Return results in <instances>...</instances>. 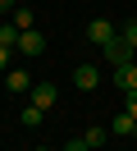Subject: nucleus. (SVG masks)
Listing matches in <instances>:
<instances>
[{"label":"nucleus","mask_w":137,"mask_h":151,"mask_svg":"<svg viewBox=\"0 0 137 151\" xmlns=\"http://www.w3.org/2000/svg\"><path fill=\"white\" fill-rule=\"evenodd\" d=\"M82 137H87V147L96 151V147H105V137H110V128H100V124H91V128L82 133Z\"/></svg>","instance_id":"13"},{"label":"nucleus","mask_w":137,"mask_h":151,"mask_svg":"<svg viewBox=\"0 0 137 151\" xmlns=\"http://www.w3.org/2000/svg\"><path fill=\"white\" fill-rule=\"evenodd\" d=\"M123 96H128V114L137 119V92H123Z\"/></svg>","instance_id":"16"},{"label":"nucleus","mask_w":137,"mask_h":151,"mask_svg":"<svg viewBox=\"0 0 137 151\" xmlns=\"http://www.w3.org/2000/svg\"><path fill=\"white\" fill-rule=\"evenodd\" d=\"M27 96H32V105H41V110H50L60 92H55V83H32V92H27Z\"/></svg>","instance_id":"6"},{"label":"nucleus","mask_w":137,"mask_h":151,"mask_svg":"<svg viewBox=\"0 0 137 151\" xmlns=\"http://www.w3.org/2000/svg\"><path fill=\"white\" fill-rule=\"evenodd\" d=\"M41 114H46L41 105H32V101H27V105H23V114H18V119H23V128H37V124H41Z\"/></svg>","instance_id":"12"},{"label":"nucleus","mask_w":137,"mask_h":151,"mask_svg":"<svg viewBox=\"0 0 137 151\" xmlns=\"http://www.w3.org/2000/svg\"><path fill=\"white\" fill-rule=\"evenodd\" d=\"M105 60H110V64H123V60H133V50H128L123 41L114 37V41H110V46H105Z\"/></svg>","instance_id":"8"},{"label":"nucleus","mask_w":137,"mask_h":151,"mask_svg":"<svg viewBox=\"0 0 137 151\" xmlns=\"http://www.w3.org/2000/svg\"><path fill=\"white\" fill-rule=\"evenodd\" d=\"M5 87H9L14 96L32 92V73H27V69H5Z\"/></svg>","instance_id":"5"},{"label":"nucleus","mask_w":137,"mask_h":151,"mask_svg":"<svg viewBox=\"0 0 137 151\" xmlns=\"http://www.w3.org/2000/svg\"><path fill=\"white\" fill-rule=\"evenodd\" d=\"M41 50H46V37H41V32H37V28H27L23 37H18V55H27V60H37V55H41Z\"/></svg>","instance_id":"4"},{"label":"nucleus","mask_w":137,"mask_h":151,"mask_svg":"<svg viewBox=\"0 0 137 151\" xmlns=\"http://www.w3.org/2000/svg\"><path fill=\"white\" fill-rule=\"evenodd\" d=\"M114 87L119 92H137V55L123 60V64H114Z\"/></svg>","instance_id":"2"},{"label":"nucleus","mask_w":137,"mask_h":151,"mask_svg":"<svg viewBox=\"0 0 137 151\" xmlns=\"http://www.w3.org/2000/svg\"><path fill=\"white\" fill-rule=\"evenodd\" d=\"M14 5L18 0H0V14H14Z\"/></svg>","instance_id":"17"},{"label":"nucleus","mask_w":137,"mask_h":151,"mask_svg":"<svg viewBox=\"0 0 137 151\" xmlns=\"http://www.w3.org/2000/svg\"><path fill=\"white\" fill-rule=\"evenodd\" d=\"M87 37H91V41H96V46H100V50H105V46H110V41H114V37H119V28H114V23H110V19H91V23H87Z\"/></svg>","instance_id":"1"},{"label":"nucleus","mask_w":137,"mask_h":151,"mask_svg":"<svg viewBox=\"0 0 137 151\" xmlns=\"http://www.w3.org/2000/svg\"><path fill=\"white\" fill-rule=\"evenodd\" d=\"M64 151H91V147H87V137H69V142H64Z\"/></svg>","instance_id":"14"},{"label":"nucleus","mask_w":137,"mask_h":151,"mask_svg":"<svg viewBox=\"0 0 137 151\" xmlns=\"http://www.w3.org/2000/svg\"><path fill=\"white\" fill-rule=\"evenodd\" d=\"M9 55H14V50H9V46H0V73L9 69Z\"/></svg>","instance_id":"15"},{"label":"nucleus","mask_w":137,"mask_h":151,"mask_svg":"<svg viewBox=\"0 0 137 151\" xmlns=\"http://www.w3.org/2000/svg\"><path fill=\"white\" fill-rule=\"evenodd\" d=\"M119 151H128V147H119Z\"/></svg>","instance_id":"18"},{"label":"nucleus","mask_w":137,"mask_h":151,"mask_svg":"<svg viewBox=\"0 0 137 151\" xmlns=\"http://www.w3.org/2000/svg\"><path fill=\"white\" fill-rule=\"evenodd\" d=\"M96 83H100V69L96 64H78L73 69V87H78V92H96Z\"/></svg>","instance_id":"3"},{"label":"nucleus","mask_w":137,"mask_h":151,"mask_svg":"<svg viewBox=\"0 0 137 151\" xmlns=\"http://www.w3.org/2000/svg\"><path fill=\"white\" fill-rule=\"evenodd\" d=\"M119 41H123V46H128V50L137 55V19H128L123 28H119Z\"/></svg>","instance_id":"10"},{"label":"nucleus","mask_w":137,"mask_h":151,"mask_svg":"<svg viewBox=\"0 0 137 151\" xmlns=\"http://www.w3.org/2000/svg\"><path fill=\"white\" fill-rule=\"evenodd\" d=\"M133 128H137V119L128 110H119L114 119H110V133H114V137H133Z\"/></svg>","instance_id":"7"},{"label":"nucleus","mask_w":137,"mask_h":151,"mask_svg":"<svg viewBox=\"0 0 137 151\" xmlns=\"http://www.w3.org/2000/svg\"><path fill=\"white\" fill-rule=\"evenodd\" d=\"M18 37H23V32H18L14 23H0V46H9V50H18Z\"/></svg>","instance_id":"11"},{"label":"nucleus","mask_w":137,"mask_h":151,"mask_svg":"<svg viewBox=\"0 0 137 151\" xmlns=\"http://www.w3.org/2000/svg\"><path fill=\"white\" fill-rule=\"evenodd\" d=\"M9 23H14L18 32H27V28H37V19H32V9H27V5H14V19H9Z\"/></svg>","instance_id":"9"}]
</instances>
